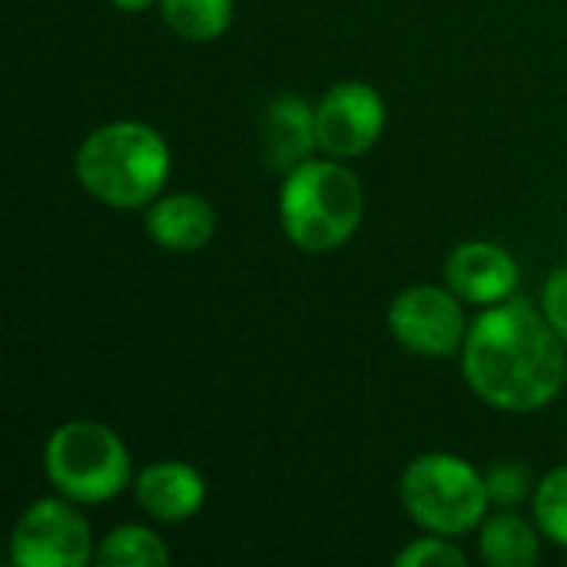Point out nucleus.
I'll list each match as a JSON object with an SVG mask.
<instances>
[{
	"label": "nucleus",
	"instance_id": "obj_6",
	"mask_svg": "<svg viewBox=\"0 0 567 567\" xmlns=\"http://www.w3.org/2000/svg\"><path fill=\"white\" fill-rule=\"evenodd\" d=\"M10 561L17 567H83L96 561V542L76 502L50 495L27 505L10 532Z\"/></svg>",
	"mask_w": 567,
	"mask_h": 567
},
{
	"label": "nucleus",
	"instance_id": "obj_17",
	"mask_svg": "<svg viewBox=\"0 0 567 567\" xmlns=\"http://www.w3.org/2000/svg\"><path fill=\"white\" fill-rule=\"evenodd\" d=\"M399 567H465L468 555L445 535H432L425 532L422 538L409 542L399 555H395Z\"/></svg>",
	"mask_w": 567,
	"mask_h": 567
},
{
	"label": "nucleus",
	"instance_id": "obj_8",
	"mask_svg": "<svg viewBox=\"0 0 567 567\" xmlns=\"http://www.w3.org/2000/svg\"><path fill=\"white\" fill-rule=\"evenodd\" d=\"M385 100L365 80H342L316 103L319 153L332 159L365 156L385 130Z\"/></svg>",
	"mask_w": 567,
	"mask_h": 567
},
{
	"label": "nucleus",
	"instance_id": "obj_15",
	"mask_svg": "<svg viewBox=\"0 0 567 567\" xmlns=\"http://www.w3.org/2000/svg\"><path fill=\"white\" fill-rule=\"evenodd\" d=\"M166 542L146 525H120L96 542V565L106 567H163L169 565Z\"/></svg>",
	"mask_w": 567,
	"mask_h": 567
},
{
	"label": "nucleus",
	"instance_id": "obj_4",
	"mask_svg": "<svg viewBox=\"0 0 567 567\" xmlns=\"http://www.w3.org/2000/svg\"><path fill=\"white\" fill-rule=\"evenodd\" d=\"M43 475L56 495L76 505H103L133 485L126 442L103 422L73 419L56 425L43 442Z\"/></svg>",
	"mask_w": 567,
	"mask_h": 567
},
{
	"label": "nucleus",
	"instance_id": "obj_11",
	"mask_svg": "<svg viewBox=\"0 0 567 567\" xmlns=\"http://www.w3.org/2000/svg\"><path fill=\"white\" fill-rule=\"evenodd\" d=\"M319 150L316 133V106H309L296 93H279L262 110V153L272 169L282 176L299 163L312 159Z\"/></svg>",
	"mask_w": 567,
	"mask_h": 567
},
{
	"label": "nucleus",
	"instance_id": "obj_16",
	"mask_svg": "<svg viewBox=\"0 0 567 567\" xmlns=\"http://www.w3.org/2000/svg\"><path fill=\"white\" fill-rule=\"evenodd\" d=\"M532 512L538 532L551 542L567 548V465L551 468L532 495Z\"/></svg>",
	"mask_w": 567,
	"mask_h": 567
},
{
	"label": "nucleus",
	"instance_id": "obj_19",
	"mask_svg": "<svg viewBox=\"0 0 567 567\" xmlns=\"http://www.w3.org/2000/svg\"><path fill=\"white\" fill-rule=\"evenodd\" d=\"M542 312L551 329L567 342V266L555 269L542 286Z\"/></svg>",
	"mask_w": 567,
	"mask_h": 567
},
{
	"label": "nucleus",
	"instance_id": "obj_20",
	"mask_svg": "<svg viewBox=\"0 0 567 567\" xmlns=\"http://www.w3.org/2000/svg\"><path fill=\"white\" fill-rule=\"evenodd\" d=\"M116 10H126V13H140V10H150L153 3H159V0H110Z\"/></svg>",
	"mask_w": 567,
	"mask_h": 567
},
{
	"label": "nucleus",
	"instance_id": "obj_7",
	"mask_svg": "<svg viewBox=\"0 0 567 567\" xmlns=\"http://www.w3.org/2000/svg\"><path fill=\"white\" fill-rule=\"evenodd\" d=\"M385 326L402 349L422 359H449L462 352L472 322L449 286H409L392 299Z\"/></svg>",
	"mask_w": 567,
	"mask_h": 567
},
{
	"label": "nucleus",
	"instance_id": "obj_5",
	"mask_svg": "<svg viewBox=\"0 0 567 567\" xmlns=\"http://www.w3.org/2000/svg\"><path fill=\"white\" fill-rule=\"evenodd\" d=\"M399 498L422 532L445 538L478 532L492 508L485 475L452 452H425L412 458L402 472Z\"/></svg>",
	"mask_w": 567,
	"mask_h": 567
},
{
	"label": "nucleus",
	"instance_id": "obj_2",
	"mask_svg": "<svg viewBox=\"0 0 567 567\" xmlns=\"http://www.w3.org/2000/svg\"><path fill=\"white\" fill-rule=\"evenodd\" d=\"M173 153L163 133L143 120H110L76 150V183L110 209L150 206L169 179Z\"/></svg>",
	"mask_w": 567,
	"mask_h": 567
},
{
	"label": "nucleus",
	"instance_id": "obj_3",
	"mask_svg": "<svg viewBox=\"0 0 567 567\" xmlns=\"http://www.w3.org/2000/svg\"><path fill=\"white\" fill-rule=\"evenodd\" d=\"M365 216L362 179L346 169V159L312 156L282 176L279 223L286 239L309 252L326 256L342 249Z\"/></svg>",
	"mask_w": 567,
	"mask_h": 567
},
{
	"label": "nucleus",
	"instance_id": "obj_1",
	"mask_svg": "<svg viewBox=\"0 0 567 567\" xmlns=\"http://www.w3.org/2000/svg\"><path fill=\"white\" fill-rule=\"evenodd\" d=\"M561 342L542 306L512 296L472 319L462 346V375L485 405L528 415L545 409L565 385Z\"/></svg>",
	"mask_w": 567,
	"mask_h": 567
},
{
	"label": "nucleus",
	"instance_id": "obj_13",
	"mask_svg": "<svg viewBox=\"0 0 567 567\" xmlns=\"http://www.w3.org/2000/svg\"><path fill=\"white\" fill-rule=\"evenodd\" d=\"M478 551L492 567H532L542 558V532L512 508H502L482 522Z\"/></svg>",
	"mask_w": 567,
	"mask_h": 567
},
{
	"label": "nucleus",
	"instance_id": "obj_10",
	"mask_svg": "<svg viewBox=\"0 0 567 567\" xmlns=\"http://www.w3.org/2000/svg\"><path fill=\"white\" fill-rule=\"evenodd\" d=\"M133 495L153 522L183 525V522L199 515L209 488H206V478L193 465L176 462V458H163V462H153V465L136 472Z\"/></svg>",
	"mask_w": 567,
	"mask_h": 567
},
{
	"label": "nucleus",
	"instance_id": "obj_9",
	"mask_svg": "<svg viewBox=\"0 0 567 567\" xmlns=\"http://www.w3.org/2000/svg\"><path fill=\"white\" fill-rule=\"evenodd\" d=\"M522 269L515 256L488 239H468L458 243L445 259V286L478 309L498 306L512 296H518Z\"/></svg>",
	"mask_w": 567,
	"mask_h": 567
},
{
	"label": "nucleus",
	"instance_id": "obj_18",
	"mask_svg": "<svg viewBox=\"0 0 567 567\" xmlns=\"http://www.w3.org/2000/svg\"><path fill=\"white\" fill-rule=\"evenodd\" d=\"M488 482V498L495 508H515L522 505L528 495H535V482L532 472L522 462H498L485 472Z\"/></svg>",
	"mask_w": 567,
	"mask_h": 567
},
{
	"label": "nucleus",
	"instance_id": "obj_12",
	"mask_svg": "<svg viewBox=\"0 0 567 567\" xmlns=\"http://www.w3.org/2000/svg\"><path fill=\"white\" fill-rule=\"evenodd\" d=\"M146 236L166 252H199L216 236V209L199 193L156 196L146 209Z\"/></svg>",
	"mask_w": 567,
	"mask_h": 567
},
{
	"label": "nucleus",
	"instance_id": "obj_14",
	"mask_svg": "<svg viewBox=\"0 0 567 567\" xmlns=\"http://www.w3.org/2000/svg\"><path fill=\"white\" fill-rule=\"evenodd\" d=\"M166 27L189 43L219 40L236 17V0H159Z\"/></svg>",
	"mask_w": 567,
	"mask_h": 567
}]
</instances>
